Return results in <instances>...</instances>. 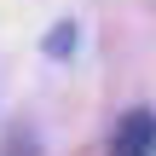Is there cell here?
<instances>
[{
    "instance_id": "1",
    "label": "cell",
    "mask_w": 156,
    "mask_h": 156,
    "mask_svg": "<svg viewBox=\"0 0 156 156\" xmlns=\"http://www.w3.org/2000/svg\"><path fill=\"white\" fill-rule=\"evenodd\" d=\"M104 156H156V116L151 110H127L110 133Z\"/></svg>"
},
{
    "instance_id": "2",
    "label": "cell",
    "mask_w": 156,
    "mask_h": 156,
    "mask_svg": "<svg viewBox=\"0 0 156 156\" xmlns=\"http://www.w3.org/2000/svg\"><path fill=\"white\" fill-rule=\"evenodd\" d=\"M46 52H52V58H64V52H75V23H58V29L46 35Z\"/></svg>"
}]
</instances>
